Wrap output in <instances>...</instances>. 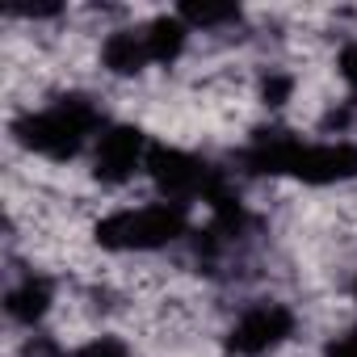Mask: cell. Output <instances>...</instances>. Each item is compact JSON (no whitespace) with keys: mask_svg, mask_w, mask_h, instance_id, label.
<instances>
[{"mask_svg":"<svg viewBox=\"0 0 357 357\" xmlns=\"http://www.w3.org/2000/svg\"><path fill=\"white\" fill-rule=\"evenodd\" d=\"M105 126H109V118H105V109L93 93H59L55 101H47L38 109L17 114L9 122V135L30 155L68 164L80 151H93V143Z\"/></svg>","mask_w":357,"mask_h":357,"instance_id":"obj_1","label":"cell"},{"mask_svg":"<svg viewBox=\"0 0 357 357\" xmlns=\"http://www.w3.org/2000/svg\"><path fill=\"white\" fill-rule=\"evenodd\" d=\"M190 211L194 206L164 202V198H151L139 206L126 202V206H118L93 223V240L105 252H164V248L185 244L194 236Z\"/></svg>","mask_w":357,"mask_h":357,"instance_id":"obj_2","label":"cell"},{"mask_svg":"<svg viewBox=\"0 0 357 357\" xmlns=\"http://www.w3.org/2000/svg\"><path fill=\"white\" fill-rule=\"evenodd\" d=\"M298 332V311L282 298H248L236 307L227 332H223V353L227 357H273L282 344H290Z\"/></svg>","mask_w":357,"mask_h":357,"instance_id":"obj_3","label":"cell"},{"mask_svg":"<svg viewBox=\"0 0 357 357\" xmlns=\"http://www.w3.org/2000/svg\"><path fill=\"white\" fill-rule=\"evenodd\" d=\"M147 155H151V139L143 135V126L135 122H109L93 151H89V164H93V181L105 185V190H122L130 185L135 176L147 172Z\"/></svg>","mask_w":357,"mask_h":357,"instance_id":"obj_4","label":"cell"},{"mask_svg":"<svg viewBox=\"0 0 357 357\" xmlns=\"http://www.w3.org/2000/svg\"><path fill=\"white\" fill-rule=\"evenodd\" d=\"M51 311H55V282L47 273L26 269L22 278L9 282V290H5V315H9V324H17L26 332H38Z\"/></svg>","mask_w":357,"mask_h":357,"instance_id":"obj_5","label":"cell"},{"mask_svg":"<svg viewBox=\"0 0 357 357\" xmlns=\"http://www.w3.org/2000/svg\"><path fill=\"white\" fill-rule=\"evenodd\" d=\"M101 72H109L114 80H139L147 68H151V55H147V38H143V26H118L101 38Z\"/></svg>","mask_w":357,"mask_h":357,"instance_id":"obj_6","label":"cell"},{"mask_svg":"<svg viewBox=\"0 0 357 357\" xmlns=\"http://www.w3.org/2000/svg\"><path fill=\"white\" fill-rule=\"evenodd\" d=\"M143 38H147L151 68H172V63H181V55L190 51L194 30L176 17V13H160V17L143 22Z\"/></svg>","mask_w":357,"mask_h":357,"instance_id":"obj_7","label":"cell"},{"mask_svg":"<svg viewBox=\"0 0 357 357\" xmlns=\"http://www.w3.org/2000/svg\"><path fill=\"white\" fill-rule=\"evenodd\" d=\"M176 17L194 34H223V30L244 22V9L240 5H215V0H185V5H176Z\"/></svg>","mask_w":357,"mask_h":357,"instance_id":"obj_8","label":"cell"},{"mask_svg":"<svg viewBox=\"0 0 357 357\" xmlns=\"http://www.w3.org/2000/svg\"><path fill=\"white\" fill-rule=\"evenodd\" d=\"M294 93H298V76L294 72H286V68H261V76H257V101L269 109V114H278V109H286L290 101H294Z\"/></svg>","mask_w":357,"mask_h":357,"instance_id":"obj_9","label":"cell"},{"mask_svg":"<svg viewBox=\"0 0 357 357\" xmlns=\"http://www.w3.org/2000/svg\"><path fill=\"white\" fill-rule=\"evenodd\" d=\"M72 357H130V349H126V340H118V336L101 332V336H93L89 344L72 349Z\"/></svg>","mask_w":357,"mask_h":357,"instance_id":"obj_10","label":"cell"},{"mask_svg":"<svg viewBox=\"0 0 357 357\" xmlns=\"http://www.w3.org/2000/svg\"><path fill=\"white\" fill-rule=\"evenodd\" d=\"M336 76L344 80V89H349L353 101H357V38H349V43L340 47V55H336Z\"/></svg>","mask_w":357,"mask_h":357,"instance_id":"obj_11","label":"cell"},{"mask_svg":"<svg viewBox=\"0 0 357 357\" xmlns=\"http://www.w3.org/2000/svg\"><path fill=\"white\" fill-rule=\"evenodd\" d=\"M324 357H357V328L336 332V336L324 344Z\"/></svg>","mask_w":357,"mask_h":357,"instance_id":"obj_12","label":"cell"},{"mask_svg":"<svg viewBox=\"0 0 357 357\" xmlns=\"http://www.w3.org/2000/svg\"><path fill=\"white\" fill-rule=\"evenodd\" d=\"M349 298H353V303H357V269H353V273H349Z\"/></svg>","mask_w":357,"mask_h":357,"instance_id":"obj_13","label":"cell"}]
</instances>
